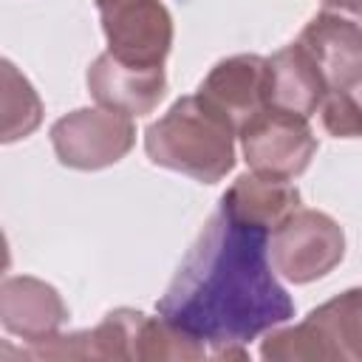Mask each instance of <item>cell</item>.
<instances>
[{
  "label": "cell",
  "instance_id": "1",
  "mask_svg": "<svg viewBox=\"0 0 362 362\" xmlns=\"http://www.w3.org/2000/svg\"><path fill=\"white\" fill-rule=\"evenodd\" d=\"M269 235L218 206L156 303V311L201 339L212 359H246L249 339L294 317V300L269 257Z\"/></svg>",
  "mask_w": 362,
  "mask_h": 362
},
{
  "label": "cell",
  "instance_id": "2",
  "mask_svg": "<svg viewBox=\"0 0 362 362\" xmlns=\"http://www.w3.org/2000/svg\"><path fill=\"white\" fill-rule=\"evenodd\" d=\"M238 130L198 93L181 96L147 124L144 153L156 167L215 184L235 170Z\"/></svg>",
  "mask_w": 362,
  "mask_h": 362
},
{
  "label": "cell",
  "instance_id": "3",
  "mask_svg": "<svg viewBox=\"0 0 362 362\" xmlns=\"http://www.w3.org/2000/svg\"><path fill=\"white\" fill-rule=\"evenodd\" d=\"M269 257L277 277L297 286L314 283L342 263L345 232L328 212L300 206L272 229Z\"/></svg>",
  "mask_w": 362,
  "mask_h": 362
},
{
  "label": "cell",
  "instance_id": "4",
  "mask_svg": "<svg viewBox=\"0 0 362 362\" xmlns=\"http://www.w3.org/2000/svg\"><path fill=\"white\" fill-rule=\"evenodd\" d=\"M51 147L62 167L71 170H105L122 161L136 144V124L133 116L96 107H76L59 116L51 130Z\"/></svg>",
  "mask_w": 362,
  "mask_h": 362
},
{
  "label": "cell",
  "instance_id": "5",
  "mask_svg": "<svg viewBox=\"0 0 362 362\" xmlns=\"http://www.w3.org/2000/svg\"><path fill=\"white\" fill-rule=\"evenodd\" d=\"M240 153L252 173L294 181L303 175L317 153V136L305 116L263 107L240 130Z\"/></svg>",
  "mask_w": 362,
  "mask_h": 362
},
{
  "label": "cell",
  "instance_id": "6",
  "mask_svg": "<svg viewBox=\"0 0 362 362\" xmlns=\"http://www.w3.org/2000/svg\"><path fill=\"white\" fill-rule=\"evenodd\" d=\"M107 51L130 65H164L173 48V14L161 0H96Z\"/></svg>",
  "mask_w": 362,
  "mask_h": 362
},
{
  "label": "cell",
  "instance_id": "7",
  "mask_svg": "<svg viewBox=\"0 0 362 362\" xmlns=\"http://www.w3.org/2000/svg\"><path fill=\"white\" fill-rule=\"evenodd\" d=\"M297 42L317 62L328 90L362 85V25L334 8H320L300 31Z\"/></svg>",
  "mask_w": 362,
  "mask_h": 362
},
{
  "label": "cell",
  "instance_id": "8",
  "mask_svg": "<svg viewBox=\"0 0 362 362\" xmlns=\"http://www.w3.org/2000/svg\"><path fill=\"white\" fill-rule=\"evenodd\" d=\"M85 82L96 105L127 113L133 119L153 113L167 96L164 65H130L116 59L110 51L99 54L90 62Z\"/></svg>",
  "mask_w": 362,
  "mask_h": 362
},
{
  "label": "cell",
  "instance_id": "9",
  "mask_svg": "<svg viewBox=\"0 0 362 362\" xmlns=\"http://www.w3.org/2000/svg\"><path fill=\"white\" fill-rule=\"evenodd\" d=\"M144 311L116 308L93 328L54 334L40 342H28L23 356L28 359H136V331Z\"/></svg>",
  "mask_w": 362,
  "mask_h": 362
},
{
  "label": "cell",
  "instance_id": "10",
  "mask_svg": "<svg viewBox=\"0 0 362 362\" xmlns=\"http://www.w3.org/2000/svg\"><path fill=\"white\" fill-rule=\"evenodd\" d=\"M68 305L62 294L31 274H11L0 283V325L25 342H40L62 331Z\"/></svg>",
  "mask_w": 362,
  "mask_h": 362
},
{
  "label": "cell",
  "instance_id": "11",
  "mask_svg": "<svg viewBox=\"0 0 362 362\" xmlns=\"http://www.w3.org/2000/svg\"><path fill=\"white\" fill-rule=\"evenodd\" d=\"M198 96L212 105L235 130L266 107V57L235 54L209 68Z\"/></svg>",
  "mask_w": 362,
  "mask_h": 362
},
{
  "label": "cell",
  "instance_id": "12",
  "mask_svg": "<svg viewBox=\"0 0 362 362\" xmlns=\"http://www.w3.org/2000/svg\"><path fill=\"white\" fill-rule=\"evenodd\" d=\"M325 79L300 42H288L266 57V107L314 116L325 99Z\"/></svg>",
  "mask_w": 362,
  "mask_h": 362
},
{
  "label": "cell",
  "instance_id": "13",
  "mask_svg": "<svg viewBox=\"0 0 362 362\" xmlns=\"http://www.w3.org/2000/svg\"><path fill=\"white\" fill-rule=\"evenodd\" d=\"M218 206L243 223H255L272 232L294 209H300V189L291 181L269 178L249 170L232 181Z\"/></svg>",
  "mask_w": 362,
  "mask_h": 362
},
{
  "label": "cell",
  "instance_id": "14",
  "mask_svg": "<svg viewBox=\"0 0 362 362\" xmlns=\"http://www.w3.org/2000/svg\"><path fill=\"white\" fill-rule=\"evenodd\" d=\"M331 362H362V286L345 288L305 314Z\"/></svg>",
  "mask_w": 362,
  "mask_h": 362
},
{
  "label": "cell",
  "instance_id": "15",
  "mask_svg": "<svg viewBox=\"0 0 362 362\" xmlns=\"http://www.w3.org/2000/svg\"><path fill=\"white\" fill-rule=\"evenodd\" d=\"M3 74V127H0V141L11 144L25 136H31L40 122H42V102L34 90V85L14 68L11 59H3L0 65Z\"/></svg>",
  "mask_w": 362,
  "mask_h": 362
},
{
  "label": "cell",
  "instance_id": "16",
  "mask_svg": "<svg viewBox=\"0 0 362 362\" xmlns=\"http://www.w3.org/2000/svg\"><path fill=\"white\" fill-rule=\"evenodd\" d=\"M322 130L334 139H362V85L325 90L320 105Z\"/></svg>",
  "mask_w": 362,
  "mask_h": 362
},
{
  "label": "cell",
  "instance_id": "17",
  "mask_svg": "<svg viewBox=\"0 0 362 362\" xmlns=\"http://www.w3.org/2000/svg\"><path fill=\"white\" fill-rule=\"evenodd\" d=\"M320 8H334V11H342L348 17H354L359 25H362V0H322Z\"/></svg>",
  "mask_w": 362,
  "mask_h": 362
}]
</instances>
